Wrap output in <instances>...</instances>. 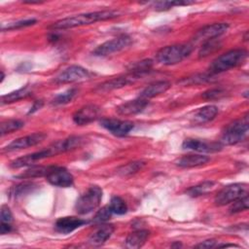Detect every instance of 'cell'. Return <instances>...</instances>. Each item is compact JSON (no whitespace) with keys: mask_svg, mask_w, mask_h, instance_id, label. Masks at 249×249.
Segmentation results:
<instances>
[{"mask_svg":"<svg viewBox=\"0 0 249 249\" xmlns=\"http://www.w3.org/2000/svg\"><path fill=\"white\" fill-rule=\"evenodd\" d=\"M119 16V13L116 11H98V12H90V13H85L76 15L73 17H68L62 19H59L55 22H53L51 25V28L53 29H68L73 28L77 26L82 25H88L91 24L97 21L101 20H107L114 18H117Z\"/></svg>","mask_w":249,"mask_h":249,"instance_id":"6da1fadb","label":"cell"},{"mask_svg":"<svg viewBox=\"0 0 249 249\" xmlns=\"http://www.w3.org/2000/svg\"><path fill=\"white\" fill-rule=\"evenodd\" d=\"M65 152H68V149H67L65 139H63V140L56 141L55 143H53V145L49 146L46 149L40 150L38 152L29 154V155H25L23 157H20V158H18L16 160H12L10 163V166L12 168H20V167H24V166H31L38 160H44L47 158H51V157H53L55 155H58L60 153H65Z\"/></svg>","mask_w":249,"mask_h":249,"instance_id":"7a4b0ae2","label":"cell"},{"mask_svg":"<svg viewBox=\"0 0 249 249\" xmlns=\"http://www.w3.org/2000/svg\"><path fill=\"white\" fill-rule=\"evenodd\" d=\"M247 52L243 49L231 50L221 54L211 62L209 72L215 75L241 65L247 59Z\"/></svg>","mask_w":249,"mask_h":249,"instance_id":"3957f363","label":"cell"},{"mask_svg":"<svg viewBox=\"0 0 249 249\" xmlns=\"http://www.w3.org/2000/svg\"><path fill=\"white\" fill-rule=\"evenodd\" d=\"M193 51V46L189 44H176L161 48L156 53L158 62L163 65H173L181 62Z\"/></svg>","mask_w":249,"mask_h":249,"instance_id":"277c9868","label":"cell"},{"mask_svg":"<svg viewBox=\"0 0 249 249\" xmlns=\"http://www.w3.org/2000/svg\"><path fill=\"white\" fill-rule=\"evenodd\" d=\"M249 128V117L246 113L241 118L228 124L222 134L220 143L224 145H234L246 137Z\"/></svg>","mask_w":249,"mask_h":249,"instance_id":"5b68a950","label":"cell"},{"mask_svg":"<svg viewBox=\"0 0 249 249\" xmlns=\"http://www.w3.org/2000/svg\"><path fill=\"white\" fill-rule=\"evenodd\" d=\"M102 198V189L98 186H90L79 196L75 204V210L80 215H86L96 209Z\"/></svg>","mask_w":249,"mask_h":249,"instance_id":"8992f818","label":"cell"},{"mask_svg":"<svg viewBox=\"0 0 249 249\" xmlns=\"http://www.w3.org/2000/svg\"><path fill=\"white\" fill-rule=\"evenodd\" d=\"M246 195H248V184L234 183L220 190L214 197V202L217 206H224Z\"/></svg>","mask_w":249,"mask_h":249,"instance_id":"52a82bcc","label":"cell"},{"mask_svg":"<svg viewBox=\"0 0 249 249\" xmlns=\"http://www.w3.org/2000/svg\"><path fill=\"white\" fill-rule=\"evenodd\" d=\"M132 43V39L127 35H122L111 40H108L101 45L97 46L92 54L96 56H106L128 48Z\"/></svg>","mask_w":249,"mask_h":249,"instance_id":"ba28073f","label":"cell"},{"mask_svg":"<svg viewBox=\"0 0 249 249\" xmlns=\"http://www.w3.org/2000/svg\"><path fill=\"white\" fill-rule=\"evenodd\" d=\"M89 77L90 73L89 72V70L79 65H71L64 69L62 72H60L54 78V82L56 84H70L85 81Z\"/></svg>","mask_w":249,"mask_h":249,"instance_id":"9c48e42d","label":"cell"},{"mask_svg":"<svg viewBox=\"0 0 249 249\" xmlns=\"http://www.w3.org/2000/svg\"><path fill=\"white\" fill-rule=\"evenodd\" d=\"M100 125L115 136H125L133 129L134 124L130 121L105 118L100 121Z\"/></svg>","mask_w":249,"mask_h":249,"instance_id":"30bf717a","label":"cell"},{"mask_svg":"<svg viewBox=\"0 0 249 249\" xmlns=\"http://www.w3.org/2000/svg\"><path fill=\"white\" fill-rule=\"evenodd\" d=\"M46 179L53 186L59 188L71 187L74 182L73 175L66 168L59 166H52Z\"/></svg>","mask_w":249,"mask_h":249,"instance_id":"8fae6325","label":"cell"},{"mask_svg":"<svg viewBox=\"0 0 249 249\" xmlns=\"http://www.w3.org/2000/svg\"><path fill=\"white\" fill-rule=\"evenodd\" d=\"M182 148L198 153H214L220 151L223 148V145L220 141L214 142L196 138H186L182 143Z\"/></svg>","mask_w":249,"mask_h":249,"instance_id":"7c38bea8","label":"cell"},{"mask_svg":"<svg viewBox=\"0 0 249 249\" xmlns=\"http://www.w3.org/2000/svg\"><path fill=\"white\" fill-rule=\"evenodd\" d=\"M47 137V134L44 132H35L26 136H22L19 138H17L13 140L11 143H9L5 148H3L4 152H13L18 150L26 149L32 146H35Z\"/></svg>","mask_w":249,"mask_h":249,"instance_id":"4fadbf2b","label":"cell"},{"mask_svg":"<svg viewBox=\"0 0 249 249\" xmlns=\"http://www.w3.org/2000/svg\"><path fill=\"white\" fill-rule=\"evenodd\" d=\"M228 29L229 24L227 22H215L212 24H207L196 31L194 40L196 42H204L206 40L219 38L221 35L226 33Z\"/></svg>","mask_w":249,"mask_h":249,"instance_id":"5bb4252c","label":"cell"},{"mask_svg":"<svg viewBox=\"0 0 249 249\" xmlns=\"http://www.w3.org/2000/svg\"><path fill=\"white\" fill-rule=\"evenodd\" d=\"M100 114V109L96 105H86L77 110L73 115V121L78 125H86L95 121Z\"/></svg>","mask_w":249,"mask_h":249,"instance_id":"9a60e30c","label":"cell"},{"mask_svg":"<svg viewBox=\"0 0 249 249\" xmlns=\"http://www.w3.org/2000/svg\"><path fill=\"white\" fill-rule=\"evenodd\" d=\"M148 105V100L142 98H136L133 100H128L126 102L122 103L116 108V112L120 116H133L140 112H142Z\"/></svg>","mask_w":249,"mask_h":249,"instance_id":"2e32d148","label":"cell"},{"mask_svg":"<svg viewBox=\"0 0 249 249\" xmlns=\"http://www.w3.org/2000/svg\"><path fill=\"white\" fill-rule=\"evenodd\" d=\"M137 79V77H135L132 74L126 75V76H121V77H116L113 79H110L102 84H100L96 89L95 91L97 92H107L113 89H122L131 83L134 82V80Z\"/></svg>","mask_w":249,"mask_h":249,"instance_id":"e0dca14e","label":"cell"},{"mask_svg":"<svg viewBox=\"0 0 249 249\" xmlns=\"http://www.w3.org/2000/svg\"><path fill=\"white\" fill-rule=\"evenodd\" d=\"M87 223H88L87 220L78 218L76 216H65L55 221L54 228L58 232L69 233Z\"/></svg>","mask_w":249,"mask_h":249,"instance_id":"ac0fdd59","label":"cell"},{"mask_svg":"<svg viewBox=\"0 0 249 249\" xmlns=\"http://www.w3.org/2000/svg\"><path fill=\"white\" fill-rule=\"evenodd\" d=\"M171 87L170 83L167 81H157L149 86H147L139 94V98L149 100L156 97L163 92H165Z\"/></svg>","mask_w":249,"mask_h":249,"instance_id":"d6986e66","label":"cell"},{"mask_svg":"<svg viewBox=\"0 0 249 249\" xmlns=\"http://www.w3.org/2000/svg\"><path fill=\"white\" fill-rule=\"evenodd\" d=\"M114 231H115V228L113 225L106 224V225L100 226L94 232L91 233L88 241L92 246H100L111 237Z\"/></svg>","mask_w":249,"mask_h":249,"instance_id":"ffe728a7","label":"cell"},{"mask_svg":"<svg viewBox=\"0 0 249 249\" xmlns=\"http://www.w3.org/2000/svg\"><path fill=\"white\" fill-rule=\"evenodd\" d=\"M209 158L207 156L203 155H185L175 160V164L182 168H192V167H197L206 164L209 161Z\"/></svg>","mask_w":249,"mask_h":249,"instance_id":"44dd1931","label":"cell"},{"mask_svg":"<svg viewBox=\"0 0 249 249\" xmlns=\"http://www.w3.org/2000/svg\"><path fill=\"white\" fill-rule=\"evenodd\" d=\"M218 114V107L215 105H206L196 111L192 122L196 124H201L212 121Z\"/></svg>","mask_w":249,"mask_h":249,"instance_id":"7402d4cb","label":"cell"},{"mask_svg":"<svg viewBox=\"0 0 249 249\" xmlns=\"http://www.w3.org/2000/svg\"><path fill=\"white\" fill-rule=\"evenodd\" d=\"M150 236V231L147 230H137L130 232L125 238V247L137 249L142 247Z\"/></svg>","mask_w":249,"mask_h":249,"instance_id":"603a6c76","label":"cell"},{"mask_svg":"<svg viewBox=\"0 0 249 249\" xmlns=\"http://www.w3.org/2000/svg\"><path fill=\"white\" fill-rule=\"evenodd\" d=\"M31 89L28 86H25L24 88L18 89L17 90H14L10 93H7L5 95L1 96V104H9L16 101H18L22 98H25L29 95H31Z\"/></svg>","mask_w":249,"mask_h":249,"instance_id":"cb8c5ba5","label":"cell"},{"mask_svg":"<svg viewBox=\"0 0 249 249\" xmlns=\"http://www.w3.org/2000/svg\"><path fill=\"white\" fill-rule=\"evenodd\" d=\"M145 164H146V161H144V160L130 161V162H127V163L123 164L120 167H118L116 172L120 176H124V177L130 176V175L135 174L136 172L140 171L145 166Z\"/></svg>","mask_w":249,"mask_h":249,"instance_id":"d4e9b609","label":"cell"},{"mask_svg":"<svg viewBox=\"0 0 249 249\" xmlns=\"http://www.w3.org/2000/svg\"><path fill=\"white\" fill-rule=\"evenodd\" d=\"M221 46H222V42L220 41L219 38L210 39L202 42V45L198 51V57L201 58V57L208 56L209 54L218 51L221 48Z\"/></svg>","mask_w":249,"mask_h":249,"instance_id":"484cf974","label":"cell"},{"mask_svg":"<svg viewBox=\"0 0 249 249\" xmlns=\"http://www.w3.org/2000/svg\"><path fill=\"white\" fill-rule=\"evenodd\" d=\"M52 165L50 166H39V165H35V166H31L30 168L26 169L24 172H22L21 174H19L18 177L21 178V179H30V178H37V177H46V175L49 173V171L51 170Z\"/></svg>","mask_w":249,"mask_h":249,"instance_id":"4316f807","label":"cell"},{"mask_svg":"<svg viewBox=\"0 0 249 249\" xmlns=\"http://www.w3.org/2000/svg\"><path fill=\"white\" fill-rule=\"evenodd\" d=\"M214 187H215V182H213V181H203V182L188 189L187 194L190 196L196 197V196H202V195H205V194L209 193Z\"/></svg>","mask_w":249,"mask_h":249,"instance_id":"83f0119b","label":"cell"},{"mask_svg":"<svg viewBox=\"0 0 249 249\" xmlns=\"http://www.w3.org/2000/svg\"><path fill=\"white\" fill-rule=\"evenodd\" d=\"M152 66H153V61L151 59H144V60L130 64L128 69L130 71V74L139 78L142 75L149 72L151 70Z\"/></svg>","mask_w":249,"mask_h":249,"instance_id":"f1b7e54d","label":"cell"},{"mask_svg":"<svg viewBox=\"0 0 249 249\" xmlns=\"http://www.w3.org/2000/svg\"><path fill=\"white\" fill-rule=\"evenodd\" d=\"M24 125V122H22L21 120H16V119H11V120H7L1 123L0 124V134L1 136L12 133L16 130L20 129L21 127H23Z\"/></svg>","mask_w":249,"mask_h":249,"instance_id":"f546056e","label":"cell"},{"mask_svg":"<svg viewBox=\"0 0 249 249\" xmlns=\"http://www.w3.org/2000/svg\"><path fill=\"white\" fill-rule=\"evenodd\" d=\"M214 77V74L208 72V73H200V74H196L194 76L184 78L182 79L179 83L184 85V86H190V85H197V84H202L206 83L212 80Z\"/></svg>","mask_w":249,"mask_h":249,"instance_id":"4dcf8cb0","label":"cell"},{"mask_svg":"<svg viewBox=\"0 0 249 249\" xmlns=\"http://www.w3.org/2000/svg\"><path fill=\"white\" fill-rule=\"evenodd\" d=\"M193 3V1H157L153 3V8H155L156 11L162 12L170 10L171 8L176 6H186Z\"/></svg>","mask_w":249,"mask_h":249,"instance_id":"1f68e13d","label":"cell"},{"mask_svg":"<svg viewBox=\"0 0 249 249\" xmlns=\"http://www.w3.org/2000/svg\"><path fill=\"white\" fill-rule=\"evenodd\" d=\"M109 206L113 212V214H117V215H124L127 212V205L125 203V201L118 196H112Z\"/></svg>","mask_w":249,"mask_h":249,"instance_id":"d6a6232c","label":"cell"},{"mask_svg":"<svg viewBox=\"0 0 249 249\" xmlns=\"http://www.w3.org/2000/svg\"><path fill=\"white\" fill-rule=\"evenodd\" d=\"M77 93V89H69L59 94H57L53 100L52 103L53 105H62V104H66L68 102H70L74 96Z\"/></svg>","mask_w":249,"mask_h":249,"instance_id":"836d02e7","label":"cell"},{"mask_svg":"<svg viewBox=\"0 0 249 249\" xmlns=\"http://www.w3.org/2000/svg\"><path fill=\"white\" fill-rule=\"evenodd\" d=\"M36 21L37 20L35 18H27V19L17 20V21L8 23L5 26H2V31H5V30H15V29H19V28L27 27V26L35 24Z\"/></svg>","mask_w":249,"mask_h":249,"instance_id":"e575fe53","label":"cell"},{"mask_svg":"<svg viewBox=\"0 0 249 249\" xmlns=\"http://www.w3.org/2000/svg\"><path fill=\"white\" fill-rule=\"evenodd\" d=\"M113 215V212L110 208L109 205H106V206H103L101 209H99L94 217H93V222L96 223V224H102V223H105L107 222Z\"/></svg>","mask_w":249,"mask_h":249,"instance_id":"d590c367","label":"cell"},{"mask_svg":"<svg viewBox=\"0 0 249 249\" xmlns=\"http://www.w3.org/2000/svg\"><path fill=\"white\" fill-rule=\"evenodd\" d=\"M248 195L234 200L233 202H231V205L230 207V212L231 213H238L244 210L248 209Z\"/></svg>","mask_w":249,"mask_h":249,"instance_id":"8d00e7d4","label":"cell"},{"mask_svg":"<svg viewBox=\"0 0 249 249\" xmlns=\"http://www.w3.org/2000/svg\"><path fill=\"white\" fill-rule=\"evenodd\" d=\"M224 95H225V90L224 89H222L220 88H215V89H207L206 91H204L202 93L201 96L206 100H213V99L220 98Z\"/></svg>","mask_w":249,"mask_h":249,"instance_id":"74e56055","label":"cell"},{"mask_svg":"<svg viewBox=\"0 0 249 249\" xmlns=\"http://www.w3.org/2000/svg\"><path fill=\"white\" fill-rule=\"evenodd\" d=\"M33 187H34V184H32V183H23V184L18 185L17 187L14 188V191H13L12 195H14L15 196H21V195L26 194L27 192L31 191Z\"/></svg>","mask_w":249,"mask_h":249,"instance_id":"f35d334b","label":"cell"},{"mask_svg":"<svg viewBox=\"0 0 249 249\" xmlns=\"http://www.w3.org/2000/svg\"><path fill=\"white\" fill-rule=\"evenodd\" d=\"M0 219H1V223H11L13 221V215L8 206L3 205L1 207Z\"/></svg>","mask_w":249,"mask_h":249,"instance_id":"ab89813d","label":"cell"},{"mask_svg":"<svg viewBox=\"0 0 249 249\" xmlns=\"http://www.w3.org/2000/svg\"><path fill=\"white\" fill-rule=\"evenodd\" d=\"M217 246V240L216 239H206L200 243H198L197 245H196V248H199V249H210L213 247Z\"/></svg>","mask_w":249,"mask_h":249,"instance_id":"60d3db41","label":"cell"},{"mask_svg":"<svg viewBox=\"0 0 249 249\" xmlns=\"http://www.w3.org/2000/svg\"><path fill=\"white\" fill-rule=\"evenodd\" d=\"M12 231V226L10 223H1L0 224V232L1 234H6Z\"/></svg>","mask_w":249,"mask_h":249,"instance_id":"b9f144b4","label":"cell"},{"mask_svg":"<svg viewBox=\"0 0 249 249\" xmlns=\"http://www.w3.org/2000/svg\"><path fill=\"white\" fill-rule=\"evenodd\" d=\"M42 106H43V101H42V100H37V101H35L34 104L32 105V107L30 108L28 114H32V113L38 111Z\"/></svg>","mask_w":249,"mask_h":249,"instance_id":"7bdbcfd3","label":"cell"},{"mask_svg":"<svg viewBox=\"0 0 249 249\" xmlns=\"http://www.w3.org/2000/svg\"><path fill=\"white\" fill-rule=\"evenodd\" d=\"M4 77H5V76H4V73H3V71H1V81H0L1 83H2L3 80H4Z\"/></svg>","mask_w":249,"mask_h":249,"instance_id":"ee69618b","label":"cell"}]
</instances>
